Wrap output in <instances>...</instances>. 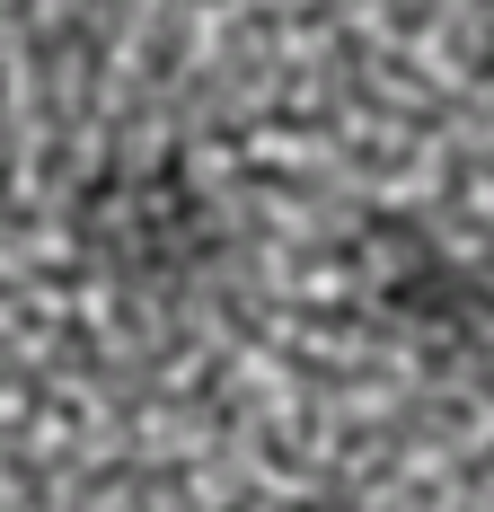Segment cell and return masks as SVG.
Masks as SVG:
<instances>
[{"label": "cell", "mask_w": 494, "mask_h": 512, "mask_svg": "<svg viewBox=\"0 0 494 512\" xmlns=\"http://www.w3.org/2000/svg\"><path fill=\"white\" fill-rule=\"evenodd\" d=\"M353 265H362L371 318L424 362H477L494 345V283L442 230H424L406 212H371L353 239Z\"/></svg>", "instance_id": "2"}, {"label": "cell", "mask_w": 494, "mask_h": 512, "mask_svg": "<svg viewBox=\"0 0 494 512\" xmlns=\"http://www.w3.org/2000/svg\"><path fill=\"white\" fill-rule=\"evenodd\" d=\"M300 512H371V504H300Z\"/></svg>", "instance_id": "3"}, {"label": "cell", "mask_w": 494, "mask_h": 512, "mask_svg": "<svg viewBox=\"0 0 494 512\" xmlns=\"http://www.w3.org/2000/svg\"><path fill=\"white\" fill-rule=\"evenodd\" d=\"M71 248L124 301H195L221 274L230 221L186 151H115L71 195Z\"/></svg>", "instance_id": "1"}]
</instances>
